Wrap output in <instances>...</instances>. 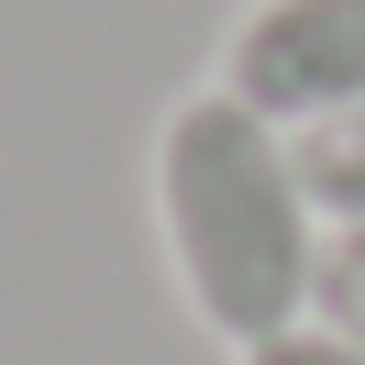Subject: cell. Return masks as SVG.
<instances>
[{"instance_id":"cell-3","label":"cell","mask_w":365,"mask_h":365,"mask_svg":"<svg viewBox=\"0 0 365 365\" xmlns=\"http://www.w3.org/2000/svg\"><path fill=\"white\" fill-rule=\"evenodd\" d=\"M288 144H299V188H310L321 232H365V111H332Z\"/></svg>"},{"instance_id":"cell-2","label":"cell","mask_w":365,"mask_h":365,"mask_svg":"<svg viewBox=\"0 0 365 365\" xmlns=\"http://www.w3.org/2000/svg\"><path fill=\"white\" fill-rule=\"evenodd\" d=\"M222 89L277 133L365 111V0H255L222 45Z\"/></svg>"},{"instance_id":"cell-4","label":"cell","mask_w":365,"mask_h":365,"mask_svg":"<svg viewBox=\"0 0 365 365\" xmlns=\"http://www.w3.org/2000/svg\"><path fill=\"white\" fill-rule=\"evenodd\" d=\"M310 321L343 332V343H365V232H332V244H321V299H310Z\"/></svg>"},{"instance_id":"cell-5","label":"cell","mask_w":365,"mask_h":365,"mask_svg":"<svg viewBox=\"0 0 365 365\" xmlns=\"http://www.w3.org/2000/svg\"><path fill=\"white\" fill-rule=\"evenodd\" d=\"M244 365H365V343H343V332H321V321H299V332H277V343H244Z\"/></svg>"},{"instance_id":"cell-1","label":"cell","mask_w":365,"mask_h":365,"mask_svg":"<svg viewBox=\"0 0 365 365\" xmlns=\"http://www.w3.org/2000/svg\"><path fill=\"white\" fill-rule=\"evenodd\" d=\"M155 222H166L188 310L222 343H277L310 321L332 232L299 188V144L266 111H244L222 78L188 89L155 133Z\"/></svg>"}]
</instances>
